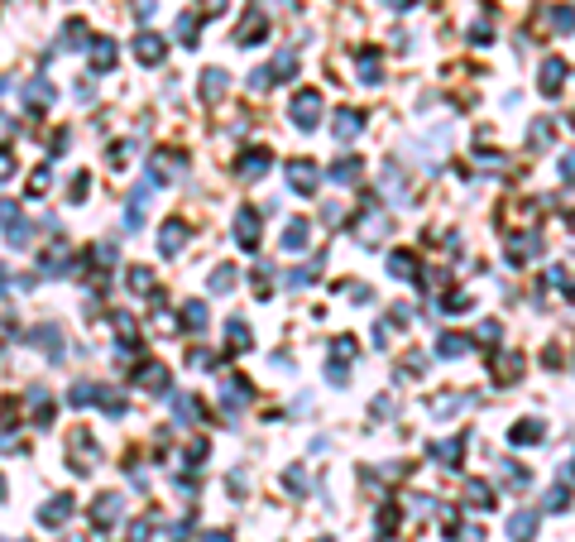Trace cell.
<instances>
[{
	"instance_id": "6da1fadb",
	"label": "cell",
	"mask_w": 575,
	"mask_h": 542,
	"mask_svg": "<svg viewBox=\"0 0 575 542\" xmlns=\"http://www.w3.org/2000/svg\"><path fill=\"white\" fill-rule=\"evenodd\" d=\"M288 183H292V188H297V192L307 197V192H312V188L321 183V168H316L312 159H297V163H288Z\"/></svg>"
},
{
	"instance_id": "7a4b0ae2",
	"label": "cell",
	"mask_w": 575,
	"mask_h": 542,
	"mask_svg": "<svg viewBox=\"0 0 575 542\" xmlns=\"http://www.w3.org/2000/svg\"><path fill=\"white\" fill-rule=\"evenodd\" d=\"M316 110H321V97H316V92H297V97H292V120H297L302 130L316 125Z\"/></svg>"
},
{
	"instance_id": "3957f363",
	"label": "cell",
	"mask_w": 575,
	"mask_h": 542,
	"mask_svg": "<svg viewBox=\"0 0 575 542\" xmlns=\"http://www.w3.org/2000/svg\"><path fill=\"white\" fill-rule=\"evenodd\" d=\"M235 230H240V245H259V217L254 212H240V221H235Z\"/></svg>"
},
{
	"instance_id": "277c9868",
	"label": "cell",
	"mask_w": 575,
	"mask_h": 542,
	"mask_svg": "<svg viewBox=\"0 0 575 542\" xmlns=\"http://www.w3.org/2000/svg\"><path fill=\"white\" fill-rule=\"evenodd\" d=\"M360 125H365V120H360L355 110H341L331 130H336V139H355V134H360Z\"/></svg>"
},
{
	"instance_id": "5b68a950",
	"label": "cell",
	"mask_w": 575,
	"mask_h": 542,
	"mask_svg": "<svg viewBox=\"0 0 575 542\" xmlns=\"http://www.w3.org/2000/svg\"><path fill=\"white\" fill-rule=\"evenodd\" d=\"M532 528H537V514H527V509L508 519V533H513L518 542H527V538H532Z\"/></svg>"
},
{
	"instance_id": "8992f818",
	"label": "cell",
	"mask_w": 575,
	"mask_h": 542,
	"mask_svg": "<svg viewBox=\"0 0 575 542\" xmlns=\"http://www.w3.org/2000/svg\"><path fill=\"white\" fill-rule=\"evenodd\" d=\"M307 221H288V230H283V250H307Z\"/></svg>"
},
{
	"instance_id": "52a82bcc",
	"label": "cell",
	"mask_w": 575,
	"mask_h": 542,
	"mask_svg": "<svg viewBox=\"0 0 575 542\" xmlns=\"http://www.w3.org/2000/svg\"><path fill=\"white\" fill-rule=\"evenodd\" d=\"M240 173H245V178H264V173H269V154H264V149H254V154H245V163H240Z\"/></svg>"
},
{
	"instance_id": "ba28073f",
	"label": "cell",
	"mask_w": 575,
	"mask_h": 542,
	"mask_svg": "<svg viewBox=\"0 0 575 542\" xmlns=\"http://www.w3.org/2000/svg\"><path fill=\"white\" fill-rule=\"evenodd\" d=\"M326 178H331V183H355V178H360V159H341Z\"/></svg>"
},
{
	"instance_id": "9c48e42d",
	"label": "cell",
	"mask_w": 575,
	"mask_h": 542,
	"mask_svg": "<svg viewBox=\"0 0 575 542\" xmlns=\"http://www.w3.org/2000/svg\"><path fill=\"white\" fill-rule=\"evenodd\" d=\"M383 230H388V221H383V212H370V221H360V240H370V245L379 240Z\"/></svg>"
},
{
	"instance_id": "30bf717a",
	"label": "cell",
	"mask_w": 575,
	"mask_h": 542,
	"mask_svg": "<svg viewBox=\"0 0 575 542\" xmlns=\"http://www.w3.org/2000/svg\"><path fill=\"white\" fill-rule=\"evenodd\" d=\"M566 77V63H542V92H556Z\"/></svg>"
},
{
	"instance_id": "8fae6325",
	"label": "cell",
	"mask_w": 575,
	"mask_h": 542,
	"mask_svg": "<svg viewBox=\"0 0 575 542\" xmlns=\"http://www.w3.org/2000/svg\"><path fill=\"white\" fill-rule=\"evenodd\" d=\"M388 269H393V279H417V274H412V269H417L412 254H388Z\"/></svg>"
},
{
	"instance_id": "7c38bea8",
	"label": "cell",
	"mask_w": 575,
	"mask_h": 542,
	"mask_svg": "<svg viewBox=\"0 0 575 542\" xmlns=\"http://www.w3.org/2000/svg\"><path fill=\"white\" fill-rule=\"evenodd\" d=\"M139 58H144V63H159V58H163V39L144 34V39H139Z\"/></svg>"
},
{
	"instance_id": "4fadbf2b",
	"label": "cell",
	"mask_w": 575,
	"mask_h": 542,
	"mask_svg": "<svg viewBox=\"0 0 575 542\" xmlns=\"http://www.w3.org/2000/svg\"><path fill=\"white\" fill-rule=\"evenodd\" d=\"M465 345H470L465 336H441V341H436V350H441V355H465Z\"/></svg>"
},
{
	"instance_id": "5bb4252c",
	"label": "cell",
	"mask_w": 575,
	"mask_h": 542,
	"mask_svg": "<svg viewBox=\"0 0 575 542\" xmlns=\"http://www.w3.org/2000/svg\"><path fill=\"white\" fill-rule=\"evenodd\" d=\"M513 441H542V423H518V428H513Z\"/></svg>"
},
{
	"instance_id": "9a60e30c",
	"label": "cell",
	"mask_w": 575,
	"mask_h": 542,
	"mask_svg": "<svg viewBox=\"0 0 575 542\" xmlns=\"http://www.w3.org/2000/svg\"><path fill=\"white\" fill-rule=\"evenodd\" d=\"M206 97H221L225 92V72H206V87H201Z\"/></svg>"
},
{
	"instance_id": "2e32d148",
	"label": "cell",
	"mask_w": 575,
	"mask_h": 542,
	"mask_svg": "<svg viewBox=\"0 0 575 542\" xmlns=\"http://www.w3.org/2000/svg\"><path fill=\"white\" fill-rule=\"evenodd\" d=\"M163 250H168V254L183 250V225H168V230H163Z\"/></svg>"
},
{
	"instance_id": "e0dca14e",
	"label": "cell",
	"mask_w": 575,
	"mask_h": 542,
	"mask_svg": "<svg viewBox=\"0 0 575 542\" xmlns=\"http://www.w3.org/2000/svg\"><path fill=\"white\" fill-rule=\"evenodd\" d=\"M360 77H370V82L379 77V53H370V58H360Z\"/></svg>"
},
{
	"instance_id": "ac0fdd59",
	"label": "cell",
	"mask_w": 575,
	"mask_h": 542,
	"mask_svg": "<svg viewBox=\"0 0 575 542\" xmlns=\"http://www.w3.org/2000/svg\"><path fill=\"white\" fill-rule=\"evenodd\" d=\"M547 504H552V509H566V485H552V494H547Z\"/></svg>"
},
{
	"instance_id": "d6986e66",
	"label": "cell",
	"mask_w": 575,
	"mask_h": 542,
	"mask_svg": "<svg viewBox=\"0 0 575 542\" xmlns=\"http://www.w3.org/2000/svg\"><path fill=\"white\" fill-rule=\"evenodd\" d=\"M436 456H441V461H456V456H461V441H446V446H436Z\"/></svg>"
},
{
	"instance_id": "ffe728a7",
	"label": "cell",
	"mask_w": 575,
	"mask_h": 542,
	"mask_svg": "<svg viewBox=\"0 0 575 542\" xmlns=\"http://www.w3.org/2000/svg\"><path fill=\"white\" fill-rule=\"evenodd\" d=\"M552 19H556V29H575V14H571V10H556Z\"/></svg>"
},
{
	"instance_id": "44dd1931",
	"label": "cell",
	"mask_w": 575,
	"mask_h": 542,
	"mask_svg": "<svg viewBox=\"0 0 575 542\" xmlns=\"http://www.w3.org/2000/svg\"><path fill=\"white\" fill-rule=\"evenodd\" d=\"M470 499H475L479 509H489V490H484V485H470Z\"/></svg>"
},
{
	"instance_id": "7402d4cb",
	"label": "cell",
	"mask_w": 575,
	"mask_h": 542,
	"mask_svg": "<svg viewBox=\"0 0 575 542\" xmlns=\"http://www.w3.org/2000/svg\"><path fill=\"white\" fill-rule=\"evenodd\" d=\"M211 288H216V293H225V288H230V269H216V283H211Z\"/></svg>"
},
{
	"instance_id": "603a6c76",
	"label": "cell",
	"mask_w": 575,
	"mask_h": 542,
	"mask_svg": "<svg viewBox=\"0 0 575 542\" xmlns=\"http://www.w3.org/2000/svg\"><path fill=\"white\" fill-rule=\"evenodd\" d=\"M201 317H206V312H201V303H188V322L201 326Z\"/></svg>"
}]
</instances>
